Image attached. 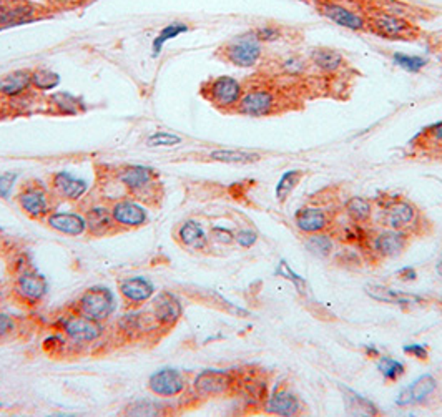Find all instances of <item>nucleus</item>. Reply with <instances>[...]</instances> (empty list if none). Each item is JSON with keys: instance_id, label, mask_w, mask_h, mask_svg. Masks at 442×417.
Wrapping results in <instances>:
<instances>
[{"instance_id": "obj_1", "label": "nucleus", "mask_w": 442, "mask_h": 417, "mask_svg": "<svg viewBox=\"0 0 442 417\" xmlns=\"http://www.w3.org/2000/svg\"><path fill=\"white\" fill-rule=\"evenodd\" d=\"M368 22V29L373 32L374 35L381 37V39L388 40H416L419 37V29L414 23L407 20L406 17L394 16V13L376 11L366 17Z\"/></svg>"}, {"instance_id": "obj_2", "label": "nucleus", "mask_w": 442, "mask_h": 417, "mask_svg": "<svg viewBox=\"0 0 442 417\" xmlns=\"http://www.w3.org/2000/svg\"><path fill=\"white\" fill-rule=\"evenodd\" d=\"M243 85L237 78L221 75L201 85V97L220 110H234L243 97Z\"/></svg>"}, {"instance_id": "obj_3", "label": "nucleus", "mask_w": 442, "mask_h": 417, "mask_svg": "<svg viewBox=\"0 0 442 417\" xmlns=\"http://www.w3.org/2000/svg\"><path fill=\"white\" fill-rule=\"evenodd\" d=\"M218 55L225 62L234 65V67L250 68L260 62L261 45L253 35V32L243 34L237 39L229 40L218 50Z\"/></svg>"}, {"instance_id": "obj_4", "label": "nucleus", "mask_w": 442, "mask_h": 417, "mask_svg": "<svg viewBox=\"0 0 442 417\" xmlns=\"http://www.w3.org/2000/svg\"><path fill=\"white\" fill-rule=\"evenodd\" d=\"M383 206V224L411 234L419 224V210L404 198H388L379 201Z\"/></svg>"}, {"instance_id": "obj_5", "label": "nucleus", "mask_w": 442, "mask_h": 417, "mask_svg": "<svg viewBox=\"0 0 442 417\" xmlns=\"http://www.w3.org/2000/svg\"><path fill=\"white\" fill-rule=\"evenodd\" d=\"M115 308V294L103 286H93L87 289L77 301V313L98 322L110 320Z\"/></svg>"}, {"instance_id": "obj_6", "label": "nucleus", "mask_w": 442, "mask_h": 417, "mask_svg": "<svg viewBox=\"0 0 442 417\" xmlns=\"http://www.w3.org/2000/svg\"><path fill=\"white\" fill-rule=\"evenodd\" d=\"M158 171H155L153 168L142 167V165H133V167H125L124 170H120L119 181L130 191L135 198L145 201V198H150L157 190V180H158Z\"/></svg>"}, {"instance_id": "obj_7", "label": "nucleus", "mask_w": 442, "mask_h": 417, "mask_svg": "<svg viewBox=\"0 0 442 417\" xmlns=\"http://www.w3.org/2000/svg\"><path fill=\"white\" fill-rule=\"evenodd\" d=\"M60 330H62L64 334L67 336L70 341H73V343L77 344L95 343V341L100 339L103 334L102 322L90 320V318L80 315V313L62 318V321H60Z\"/></svg>"}, {"instance_id": "obj_8", "label": "nucleus", "mask_w": 442, "mask_h": 417, "mask_svg": "<svg viewBox=\"0 0 442 417\" xmlns=\"http://www.w3.org/2000/svg\"><path fill=\"white\" fill-rule=\"evenodd\" d=\"M16 200L23 212L34 219L47 218L52 213L49 191L39 181H30V183L23 185Z\"/></svg>"}, {"instance_id": "obj_9", "label": "nucleus", "mask_w": 442, "mask_h": 417, "mask_svg": "<svg viewBox=\"0 0 442 417\" xmlns=\"http://www.w3.org/2000/svg\"><path fill=\"white\" fill-rule=\"evenodd\" d=\"M409 236L411 234L406 231H399V229H384L374 236H369L366 248L373 256L378 258H394L399 256L401 253L406 250L409 245Z\"/></svg>"}, {"instance_id": "obj_10", "label": "nucleus", "mask_w": 442, "mask_h": 417, "mask_svg": "<svg viewBox=\"0 0 442 417\" xmlns=\"http://www.w3.org/2000/svg\"><path fill=\"white\" fill-rule=\"evenodd\" d=\"M276 109V95L270 88L256 87L243 92L241 100L238 102L234 111L244 116H266Z\"/></svg>"}, {"instance_id": "obj_11", "label": "nucleus", "mask_w": 442, "mask_h": 417, "mask_svg": "<svg viewBox=\"0 0 442 417\" xmlns=\"http://www.w3.org/2000/svg\"><path fill=\"white\" fill-rule=\"evenodd\" d=\"M314 6H316L318 12L321 13L323 17L329 18V20L338 23V25L345 27V29L354 32L368 29L366 17L352 12L351 8L345 7L340 2H335V0H314Z\"/></svg>"}, {"instance_id": "obj_12", "label": "nucleus", "mask_w": 442, "mask_h": 417, "mask_svg": "<svg viewBox=\"0 0 442 417\" xmlns=\"http://www.w3.org/2000/svg\"><path fill=\"white\" fill-rule=\"evenodd\" d=\"M237 376L228 371H205L196 376L193 387L201 397H218L228 394L237 386Z\"/></svg>"}, {"instance_id": "obj_13", "label": "nucleus", "mask_w": 442, "mask_h": 417, "mask_svg": "<svg viewBox=\"0 0 442 417\" xmlns=\"http://www.w3.org/2000/svg\"><path fill=\"white\" fill-rule=\"evenodd\" d=\"M148 389L155 396L177 397L186 389V381L175 369H162L150 376Z\"/></svg>"}, {"instance_id": "obj_14", "label": "nucleus", "mask_w": 442, "mask_h": 417, "mask_svg": "<svg viewBox=\"0 0 442 417\" xmlns=\"http://www.w3.org/2000/svg\"><path fill=\"white\" fill-rule=\"evenodd\" d=\"M112 217L117 226L140 228L148 222V212L135 200H120L112 206Z\"/></svg>"}, {"instance_id": "obj_15", "label": "nucleus", "mask_w": 442, "mask_h": 417, "mask_svg": "<svg viewBox=\"0 0 442 417\" xmlns=\"http://www.w3.org/2000/svg\"><path fill=\"white\" fill-rule=\"evenodd\" d=\"M153 316L160 326L172 327L175 326L183 315V306L175 294L162 291L153 296V306H152Z\"/></svg>"}, {"instance_id": "obj_16", "label": "nucleus", "mask_w": 442, "mask_h": 417, "mask_svg": "<svg viewBox=\"0 0 442 417\" xmlns=\"http://www.w3.org/2000/svg\"><path fill=\"white\" fill-rule=\"evenodd\" d=\"M16 291L23 301L27 303H39L45 298L49 291V283L44 276L37 273L34 270H23L17 278Z\"/></svg>"}, {"instance_id": "obj_17", "label": "nucleus", "mask_w": 442, "mask_h": 417, "mask_svg": "<svg viewBox=\"0 0 442 417\" xmlns=\"http://www.w3.org/2000/svg\"><path fill=\"white\" fill-rule=\"evenodd\" d=\"M294 223L301 233L316 234L323 233L331 226L333 219L324 208L319 206H304L294 217Z\"/></svg>"}, {"instance_id": "obj_18", "label": "nucleus", "mask_w": 442, "mask_h": 417, "mask_svg": "<svg viewBox=\"0 0 442 417\" xmlns=\"http://www.w3.org/2000/svg\"><path fill=\"white\" fill-rule=\"evenodd\" d=\"M50 188L60 198L67 201H77L88 191V183L82 178L70 175L67 171H59L50 176Z\"/></svg>"}, {"instance_id": "obj_19", "label": "nucleus", "mask_w": 442, "mask_h": 417, "mask_svg": "<svg viewBox=\"0 0 442 417\" xmlns=\"http://www.w3.org/2000/svg\"><path fill=\"white\" fill-rule=\"evenodd\" d=\"M119 291L126 303L143 304L155 296V284L143 276H133L120 281Z\"/></svg>"}, {"instance_id": "obj_20", "label": "nucleus", "mask_w": 442, "mask_h": 417, "mask_svg": "<svg viewBox=\"0 0 442 417\" xmlns=\"http://www.w3.org/2000/svg\"><path fill=\"white\" fill-rule=\"evenodd\" d=\"M32 90V70H13L0 77V98L12 100Z\"/></svg>"}, {"instance_id": "obj_21", "label": "nucleus", "mask_w": 442, "mask_h": 417, "mask_svg": "<svg viewBox=\"0 0 442 417\" xmlns=\"http://www.w3.org/2000/svg\"><path fill=\"white\" fill-rule=\"evenodd\" d=\"M265 411L273 416L293 417L301 414V401L288 389H278L265 401Z\"/></svg>"}, {"instance_id": "obj_22", "label": "nucleus", "mask_w": 442, "mask_h": 417, "mask_svg": "<svg viewBox=\"0 0 442 417\" xmlns=\"http://www.w3.org/2000/svg\"><path fill=\"white\" fill-rule=\"evenodd\" d=\"M47 224L57 233H62L65 236H80L87 231L85 218L77 213L68 212H55L47 217Z\"/></svg>"}, {"instance_id": "obj_23", "label": "nucleus", "mask_w": 442, "mask_h": 417, "mask_svg": "<svg viewBox=\"0 0 442 417\" xmlns=\"http://www.w3.org/2000/svg\"><path fill=\"white\" fill-rule=\"evenodd\" d=\"M437 387L436 379L432 376H422L414 381L411 386L404 389L401 394L398 396V406H412V404H421L426 399L434 394Z\"/></svg>"}, {"instance_id": "obj_24", "label": "nucleus", "mask_w": 442, "mask_h": 417, "mask_svg": "<svg viewBox=\"0 0 442 417\" xmlns=\"http://www.w3.org/2000/svg\"><path fill=\"white\" fill-rule=\"evenodd\" d=\"M47 107L54 115H80L82 111L87 110V105L83 103L82 97L72 95L70 92H57L50 93L47 98Z\"/></svg>"}, {"instance_id": "obj_25", "label": "nucleus", "mask_w": 442, "mask_h": 417, "mask_svg": "<svg viewBox=\"0 0 442 417\" xmlns=\"http://www.w3.org/2000/svg\"><path fill=\"white\" fill-rule=\"evenodd\" d=\"M366 291H368L369 296L374 298L376 301L398 304V306H401V308L419 306V304L426 303V299L422 296H412V294H407V293L394 291V289L384 288V286H368Z\"/></svg>"}, {"instance_id": "obj_26", "label": "nucleus", "mask_w": 442, "mask_h": 417, "mask_svg": "<svg viewBox=\"0 0 442 417\" xmlns=\"http://www.w3.org/2000/svg\"><path fill=\"white\" fill-rule=\"evenodd\" d=\"M85 222L87 229L93 236H105V234H110L114 231V228L117 226L114 217H112V212L103 208V206H93V208L88 210Z\"/></svg>"}, {"instance_id": "obj_27", "label": "nucleus", "mask_w": 442, "mask_h": 417, "mask_svg": "<svg viewBox=\"0 0 442 417\" xmlns=\"http://www.w3.org/2000/svg\"><path fill=\"white\" fill-rule=\"evenodd\" d=\"M178 240L183 246L191 248V250H205L206 245H208V238L201 228V224L195 219H188L178 228Z\"/></svg>"}, {"instance_id": "obj_28", "label": "nucleus", "mask_w": 442, "mask_h": 417, "mask_svg": "<svg viewBox=\"0 0 442 417\" xmlns=\"http://www.w3.org/2000/svg\"><path fill=\"white\" fill-rule=\"evenodd\" d=\"M260 158H261L260 153L238 148H220L213 150V152L210 153V160L220 163H233V165H239V163H255L260 160Z\"/></svg>"}, {"instance_id": "obj_29", "label": "nucleus", "mask_w": 442, "mask_h": 417, "mask_svg": "<svg viewBox=\"0 0 442 417\" xmlns=\"http://www.w3.org/2000/svg\"><path fill=\"white\" fill-rule=\"evenodd\" d=\"M311 60L316 67L321 70V72L326 73H333L338 72L345 64V59L340 52L333 50V49H316L313 50L311 54Z\"/></svg>"}, {"instance_id": "obj_30", "label": "nucleus", "mask_w": 442, "mask_h": 417, "mask_svg": "<svg viewBox=\"0 0 442 417\" xmlns=\"http://www.w3.org/2000/svg\"><path fill=\"white\" fill-rule=\"evenodd\" d=\"M345 210L347 218L357 224L368 223L371 217H373V203L369 200L361 198V196H352V198L347 200Z\"/></svg>"}, {"instance_id": "obj_31", "label": "nucleus", "mask_w": 442, "mask_h": 417, "mask_svg": "<svg viewBox=\"0 0 442 417\" xmlns=\"http://www.w3.org/2000/svg\"><path fill=\"white\" fill-rule=\"evenodd\" d=\"M62 82L60 75L50 68H34L32 70V88L35 92L47 93L55 90Z\"/></svg>"}, {"instance_id": "obj_32", "label": "nucleus", "mask_w": 442, "mask_h": 417, "mask_svg": "<svg viewBox=\"0 0 442 417\" xmlns=\"http://www.w3.org/2000/svg\"><path fill=\"white\" fill-rule=\"evenodd\" d=\"M190 30V27H188V23L185 22H172L168 23V25H165L162 30H160V34L155 37L153 40V55L157 57V55H160V52H162L163 45L167 44L168 40H173L177 39L178 35L185 34V32Z\"/></svg>"}, {"instance_id": "obj_33", "label": "nucleus", "mask_w": 442, "mask_h": 417, "mask_svg": "<svg viewBox=\"0 0 442 417\" xmlns=\"http://www.w3.org/2000/svg\"><path fill=\"white\" fill-rule=\"evenodd\" d=\"M303 176H304V173L299 170L286 171L285 175L281 176V180L278 181V186H276V198H278V201H285L286 198H288V196L296 190V186L299 185L301 178Z\"/></svg>"}, {"instance_id": "obj_34", "label": "nucleus", "mask_w": 442, "mask_h": 417, "mask_svg": "<svg viewBox=\"0 0 442 417\" xmlns=\"http://www.w3.org/2000/svg\"><path fill=\"white\" fill-rule=\"evenodd\" d=\"M417 145L422 148H442V121L422 130L417 137Z\"/></svg>"}, {"instance_id": "obj_35", "label": "nucleus", "mask_w": 442, "mask_h": 417, "mask_svg": "<svg viewBox=\"0 0 442 417\" xmlns=\"http://www.w3.org/2000/svg\"><path fill=\"white\" fill-rule=\"evenodd\" d=\"M393 60L398 67H401L402 70H406V72H411V73L421 72L427 64V60L424 57H419V55H406V54H394Z\"/></svg>"}, {"instance_id": "obj_36", "label": "nucleus", "mask_w": 442, "mask_h": 417, "mask_svg": "<svg viewBox=\"0 0 442 417\" xmlns=\"http://www.w3.org/2000/svg\"><path fill=\"white\" fill-rule=\"evenodd\" d=\"M306 246L311 250L313 253L321 256H328L329 253L333 251V240L331 236H328L326 233H316V234H308V240H306Z\"/></svg>"}, {"instance_id": "obj_37", "label": "nucleus", "mask_w": 442, "mask_h": 417, "mask_svg": "<svg viewBox=\"0 0 442 417\" xmlns=\"http://www.w3.org/2000/svg\"><path fill=\"white\" fill-rule=\"evenodd\" d=\"M378 369L388 381H396V379L401 377L404 371H406L404 364L393 358H381L378 361Z\"/></svg>"}, {"instance_id": "obj_38", "label": "nucleus", "mask_w": 442, "mask_h": 417, "mask_svg": "<svg viewBox=\"0 0 442 417\" xmlns=\"http://www.w3.org/2000/svg\"><path fill=\"white\" fill-rule=\"evenodd\" d=\"M148 147H175L181 143V137L170 132H155L147 138Z\"/></svg>"}, {"instance_id": "obj_39", "label": "nucleus", "mask_w": 442, "mask_h": 417, "mask_svg": "<svg viewBox=\"0 0 442 417\" xmlns=\"http://www.w3.org/2000/svg\"><path fill=\"white\" fill-rule=\"evenodd\" d=\"M162 407L153 404V402H145V401H136L135 404H131L126 409L125 414L129 416H158L162 414Z\"/></svg>"}, {"instance_id": "obj_40", "label": "nucleus", "mask_w": 442, "mask_h": 417, "mask_svg": "<svg viewBox=\"0 0 442 417\" xmlns=\"http://www.w3.org/2000/svg\"><path fill=\"white\" fill-rule=\"evenodd\" d=\"M251 32L260 44L261 42H275L281 37V29H278V27H275V25H263Z\"/></svg>"}, {"instance_id": "obj_41", "label": "nucleus", "mask_w": 442, "mask_h": 417, "mask_svg": "<svg viewBox=\"0 0 442 417\" xmlns=\"http://www.w3.org/2000/svg\"><path fill=\"white\" fill-rule=\"evenodd\" d=\"M17 180V173L7 171L4 175H0V198L8 200V196L12 193L13 185H16Z\"/></svg>"}, {"instance_id": "obj_42", "label": "nucleus", "mask_w": 442, "mask_h": 417, "mask_svg": "<svg viewBox=\"0 0 442 417\" xmlns=\"http://www.w3.org/2000/svg\"><path fill=\"white\" fill-rule=\"evenodd\" d=\"M211 240L220 243V245H232L234 241V234L233 231H229L227 228H221V226H215L211 228Z\"/></svg>"}, {"instance_id": "obj_43", "label": "nucleus", "mask_w": 442, "mask_h": 417, "mask_svg": "<svg viewBox=\"0 0 442 417\" xmlns=\"http://www.w3.org/2000/svg\"><path fill=\"white\" fill-rule=\"evenodd\" d=\"M13 331H16V320L6 313H0V341L12 336Z\"/></svg>"}, {"instance_id": "obj_44", "label": "nucleus", "mask_w": 442, "mask_h": 417, "mask_svg": "<svg viewBox=\"0 0 442 417\" xmlns=\"http://www.w3.org/2000/svg\"><path fill=\"white\" fill-rule=\"evenodd\" d=\"M234 241L243 248H251L258 241V234L251 229H241V231L234 234Z\"/></svg>"}, {"instance_id": "obj_45", "label": "nucleus", "mask_w": 442, "mask_h": 417, "mask_svg": "<svg viewBox=\"0 0 442 417\" xmlns=\"http://www.w3.org/2000/svg\"><path fill=\"white\" fill-rule=\"evenodd\" d=\"M281 68H283L286 73L296 75V73L303 72L304 62L299 57H288V59L283 60V64H281Z\"/></svg>"}, {"instance_id": "obj_46", "label": "nucleus", "mask_w": 442, "mask_h": 417, "mask_svg": "<svg viewBox=\"0 0 442 417\" xmlns=\"http://www.w3.org/2000/svg\"><path fill=\"white\" fill-rule=\"evenodd\" d=\"M280 273L283 274L285 278H289L291 281H293V283L299 288V291H304V288H306V283H304L303 278H299L298 274H294L293 271L289 270V266L285 263V261H283V263H281V266H280Z\"/></svg>"}, {"instance_id": "obj_47", "label": "nucleus", "mask_w": 442, "mask_h": 417, "mask_svg": "<svg viewBox=\"0 0 442 417\" xmlns=\"http://www.w3.org/2000/svg\"><path fill=\"white\" fill-rule=\"evenodd\" d=\"M404 353H406L407 356H412V358H416L419 361H426L427 358H429V351H427L424 346H421V344L406 346V348H404Z\"/></svg>"}, {"instance_id": "obj_48", "label": "nucleus", "mask_w": 442, "mask_h": 417, "mask_svg": "<svg viewBox=\"0 0 442 417\" xmlns=\"http://www.w3.org/2000/svg\"><path fill=\"white\" fill-rule=\"evenodd\" d=\"M399 276H401V278H402L404 281H414V279L417 278V273H416V270L406 268V270L399 271Z\"/></svg>"}, {"instance_id": "obj_49", "label": "nucleus", "mask_w": 442, "mask_h": 417, "mask_svg": "<svg viewBox=\"0 0 442 417\" xmlns=\"http://www.w3.org/2000/svg\"><path fill=\"white\" fill-rule=\"evenodd\" d=\"M336 2H350L352 6H363L368 0H336Z\"/></svg>"}, {"instance_id": "obj_50", "label": "nucleus", "mask_w": 442, "mask_h": 417, "mask_svg": "<svg viewBox=\"0 0 442 417\" xmlns=\"http://www.w3.org/2000/svg\"><path fill=\"white\" fill-rule=\"evenodd\" d=\"M366 353H368L369 356H373V358H378V356H379L378 349H373V348H366Z\"/></svg>"}, {"instance_id": "obj_51", "label": "nucleus", "mask_w": 442, "mask_h": 417, "mask_svg": "<svg viewBox=\"0 0 442 417\" xmlns=\"http://www.w3.org/2000/svg\"><path fill=\"white\" fill-rule=\"evenodd\" d=\"M0 407H2V404H0Z\"/></svg>"}, {"instance_id": "obj_52", "label": "nucleus", "mask_w": 442, "mask_h": 417, "mask_svg": "<svg viewBox=\"0 0 442 417\" xmlns=\"http://www.w3.org/2000/svg\"><path fill=\"white\" fill-rule=\"evenodd\" d=\"M0 2H2V0H0Z\"/></svg>"}]
</instances>
